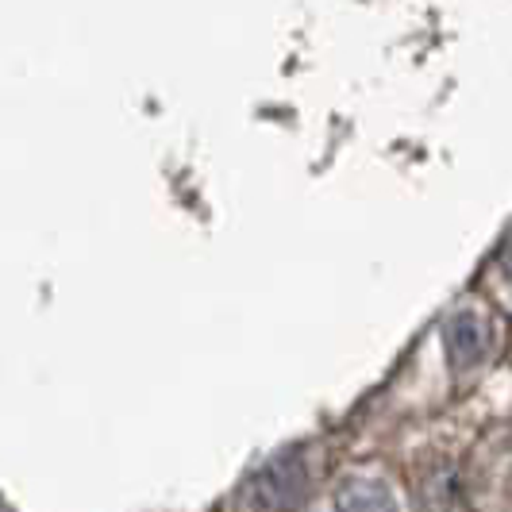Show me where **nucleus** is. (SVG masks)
Listing matches in <instances>:
<instances>
[{"label": "nucleus", "instance_id": "obj_1", "mask_svg": "<svg viewBox=\"0 0 512 512\" xmlns=\"http://www.w3.org/2000/svg\"><path fill=\"white\" fill-rule=\"evenodd\" d=\"M447 347H451V362L455 366H474L486 359L489 351V324L478 312H459L447 324Z\"/></svg>", "mask_w": 512, "mask_h": 512}, {"label": "nucleus", "instance_id": "obj_2", "mask_svg": "<svg viewBox=\"0 0 512 512\" xmlns=\"http://www.w3.org/2000/svg\"><path fill=\"white\" fill-rule=\"evenodd\" d=\"M335 512H393V501L378 482H351L339 493Z\"/></svg>", "mask_w": 512, "mask_h": 512}, {"label": "nucleus", "instance_id": "obj_3", "mask_svg": "<svg viewBox=\"0 0 512 512\" xmlns=\"http://www.w3.org/2000/svg\"><path fill=\"white\" fill-rule=\"evenodd\" d=\"M0 512H4V505H0Z\"/></svg>", "mask_w": 512, "mask_h": 512}]
</instances>
